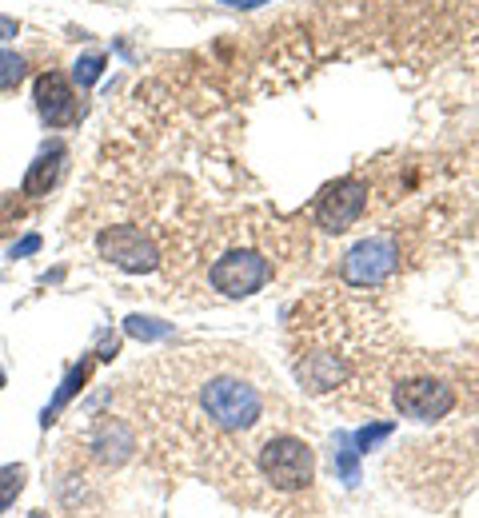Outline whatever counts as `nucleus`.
<instances>
[{
  "label": "nucleus",
  "mask_w": 479,
  "mask_h": 518,
  "mask_svg": "<svg viewBox=\"0 0 479 518\" xmlns=\"http://www.w3.org/2000/svg\"><path fill=\"white\" fill-rule=\"evenodd\" d=\"M8 36H16V20L12 16H0V40H8Z\"/></svg>",
  "instance_id": "412c9836"
},
{
  "label": "nucleus",
  "mask_w": 479,
  "mask_h": 518,
  "mask_svg": "<svg viewBox=\"0 0 479 518\" xmlns=\"http://www.w3.org/2000/svg\"><path fill=\"white\" fill-rule=\"evenodd\" d=\"M100 72H104V56H100V52H88V56H80V60L72 64V80H76L80 88H92V84L100 80Z\"/></svg>",
  "instance_id": "dca6fc26"
},
{
  "label": "nucleus",
  "mask_w": 479,
  "mask_h": 518,
  "mask_svg": "<svg viewBox=\"0 0 479 518\" xmlns=\"http://www.w3.org/2000/svg\"><path fill=\"white\" fill-rule=\"evenodd\" d=\"M24 56H16V52H8V48H0V92H8V88H16L20 80H24Z\"/></svg>",
  "instance_id": "f3484780"
},
{
  "label": "nucleus",
  "mask_w": 479,
  "mask_h": 518,
  "mask_svg": "<svg viewBox=\"0 0 479 518\" xmlns=\"http://www.w3.org/2000/svg\"><path fill=\"white\" fill-rule=\"evenodd\" d=\"M28 518H48V515H44V511H32V515H28Z\"/></svg>",
  "instance_id": "5701e85b"
},
{
  "label": "nucleus",
  "mask_w": 479,
  "mask_h": 518,
  "mask_svg": "<svg viewBox=\"0 0 479 518\" xmlns=\"http://www.w3.org/2000/svg\"><path fill=\"white\" fill-rule=\"evenodd\" d=\"M0 387H4V371H0Z\"/></svg>",
  "instance_id": "b1692460"
},
{
  "label": "nucleus",
  "mask_w": 479,
  "mask_h": 518,
  "mask_svg": "<svg viewBox=\"0 0 479 518\" xmlns=\"http://www.w3.org/2000/svg\"><path fill=\"white\" fill-rule=\"evenodd\" d=\"M208 279H212V287H216L220 295H228V299H248V295H256V291L272 279V259L240 248V252H228V256L216 259L212 271H208Z\"/></svg>",
  "instance_id": "7ed1b4c3"
},
{
  "label": "nucleus",
  "mask_w": 479,
  "mask_h": 518,
  "mask_svg": "<svg viewBox=\"0 0 479 518\" xmlns=\"http://www.w3.org/2000/svg\"><path fill=\"white\" fill-rule=\"evenodd\" d=\"M124 331H128L132 339H140V343H152V339H164V335H172V327H168V323H160V319H148V315H128V319H124Z\"/></svg>",
  "instance_id": "4468645a"
},
{
  "label": "nucleus",
  "mask_w": 479,
  "mask_h": 518,
  "mask_svg": "<svg viewBox=\"0 0 479 518\" xmlns=\"http://www.w3.org/2000/svg\"><path fill=\"white\" fill-rule=\"evenodd\" d=\"M392 431H396V423H376V427L356 431V435H352V443H356V451H360V455H368V451H376Z\"/></svg>",
  "instance_id": "a211bd4d"
},
{
  "label": "nucleus",
  "mask_w": 479,
  "mask_h": 518,
  "mask_svg": "<svg viewBox=\"0 0 479 518\" xmlns=\"http://www.w3.org/2000/svg\"><path fill=\"white\" fill-rule=\"evenodd\" d=\"M96 451H100L104 459H124V455L132 451L128 427H124V423H104L100 435H96Z\"/></svg>",
  "instance_id": "ddd939ff"
},
{
  "label": "nucleus",
  "mask_w": 479,
  "mask_h": 518,
  "mask_svg": "<svg viewBox=\"0 0 479 518\" xmlns=\"http://www.w3.org/2000/svg\"><path fill=\"white\" fill-rule=\"evenodd\" d=\"M344 379H348V363H344L340 355H332V351H316V355H308V359L300 363V383H304L312 395H324V391L340 387Z\"/></svg>",
  "instance_id": "9d476101"
},
{
  "label": "nucleus",
  "mask_w": 479,
  "mask_h": 518,
  "mask_svg": "<svg viewBox=\"0 0 479 518\" xmlns=\"http://www.w3.org/2000/svg\"><path fill=\"white\" fill-rule=\"evenodd\" d=\"M96 252H100V259H108L112 267L132 271V275H144V271L160 267L156 244L144 232H136V228H104L96 236Z\"/></svg>",
  "instance_id": "423d86ee"
},
{
  "label": "nucleus",
  "mask_w": 479,
  "mask_h": 518,
  "mask_svg": "<svg viewBox=\"0 0 479 518\" xmlns=\"http://www.w3.org/2000/svg\"><path fill=\"white\" fill-rule=\"evenodd\" d=\"M208 419L224 431H248L256 427V419L264 415V399L252 383L236 379V375H216L204 383V395H200Z\"/></svg>",
  "instance_id": "f257e3e1"
},
{
  "label": "nucleus",
  "mask_w": 479,
  "mask_h": 518,
  "mask_svg": "<svg viewBox=\"0 0 479 518\" xmlns=\"http://www.w3.org/2000/svg\"><path fill=\"white\" fill-rule=\"evenodd\" d=\"M32 96H36V112L48 128H72L80 120V96H76L68 76H60V72L36 76Z\"/></svg>",
  "instance_id": "6e6552de"
},
{
  "label": "nucleus",
  "mask_w": 479,
  "mask_h": 518,
  "mask_svg": "<svg viewBox=\"0 0 479 518\" xmlns=\"http://www.w3.org/2000/svg\"><path fill=\"white\" fill-rule=\"evenodd\" d=\"M40 248V236H28V240H20L16 248H12V259H20V256H32Z\"/></svg>",
  "instance_id": "aec40b11"
},
{
  "label": "nucleus",
  "mask_w": 479,
  "mask_h": 518,
  "mask_svg": "<svg viewBox=\"0 0 479 518\" xmlns=\"http://www.w3.org/2000/svg\"><path fill=\"white\" fill-rule=\"evenodd\" d=\"M332 467H336V475H340V479H344L348 487H356V483H360V451H356L352 435H336Z\"/></svg>",
  "instance_id": "f8f14e48"
},
{
  "label": "nucleus",
  "mask_w": 479,
  "mask_h": 518,
  "mask_svg": "<svg viewBox=\"0 0 479 518\" xmlns=\"http://www.w3.org/2000/svg\"><path fill=\"white\" fill-rule=\"evenodd\" d=\"M116 351H120V335L100 331V335H96V351H92V355H96V359H112Z\"/></svg>",
  "instance_id": "6ab92c4d"
},
{
  "label": "nucleus",
  "mask_w": 479,
  "mask_h": 518,
  "mask_svg": "<svg viewBox=\"0 0 479 518\" xmlns=\"http://www.w3.org/2000/svg\"><path fill=\"white\" fill-rule=\"evenodd\" d=\"M228 8H260V4H272V0H220Z\"/></svg>",
  "instance_id": "4be33fe9"
},
{
  "label": "nucleus",
  "mask_w": 479,
  "mask_h": 518,
  "mask_svg": "<svg viewBox=\"0 0 479 518\" xmlns=\"http://www.w3.org/2000/svg\"><path fill=\"white\" fill-rule=\"evenodd\" d=\"M392 403H396V411H400L404 419H412V423H436V419H444V415L456 407V395H452V387L440 383V379H412V383H400V387H396Z\"/></svg>",
  "instance_id": "0eeeda50"
},
{
  "label": "nucleus",
  "mask_w": 479,
  "mask_h": 518,
  "mask_svg": "<svg viewBox=\"0 0 479 518\" xmlns=\"http://www.w3.org/2000/svg\"><path fill=\"white\" fill-rule=\"evenodd\" d=\"M260 471L276 491H300L316 475V451L296 435H276L260 447Z\"/></svg>",
  "instance_id": "f03ea898"
},
{
  "label": "nucleus",
  "mask_w": 479,
  "mask_h": 518,
  "mask_svg": "<svg viewBox=\"0 0 479 518\" xmlns=\"http://www.w3.org/2000/svg\"><path fill=\"white\" fill-rule=\"evenodd\" d=\"M92 367H96V355H84L76 367H68V375H64V383L56 387V395H52V403L44 407V415H40V427H52L56 423V415L84 391V383L92 379Z\"/></svg>",
  "instance_id": "9b49d317"
},
{
  "label": "nucleus",
  "mask_w": 479,
  "mask_h": 518,
  "mask_svg": "<svg viewBox=\"0 0 479 518\" xmlns=\"http://www.w3.org/2000/svg\"><path fill=\"white\" fill-rule=\"evenodd\" d=\"M396 263H400V244L392 236H372V240H360L344 256L340 275L352 287H376V283H384L396 271Z\"/></svg>",
  "instance_id": "39448f33"
},
{
  "label": "nucleus",
  "mask_w": 479,
  "mask_h": 518,
  "mask_svg": "<svg viewBox=\"0 0 479 518\" xmlns=\"http://www.w3.org/2000/svg\"><path fill=\"white\" fill-rule=\"evenodd\" d=\"M20 491H24V467L20 463L0 467V515L20 499Z\"/></svg>",
  "instance_id": "2eb2a0df"
},
{
  "label": "nucleus",
  "mask_w": 479,
  "mask_h": 518,
  "mask_svg": "<svg viewBox=\"0 0 479 518\" xmlns=\"http://www.w3.org/2000/svg\"><path fill=\"white\" fill-rule=\"evenodd\" d=\"M64 164H68V148H64L60 140L44 144V148L36 152V160H32V168H28L24 184H20V192H24V196H32V200H36V196H48V192L60 184Z\"/></svg>",
  "instance_id": "1a4fd4ad"
},
{
  "label": "nucleus",
  "mask_w": 479,
  "mask_h": 518,
  "mask_svg": "<svg viewBox=\"0 0 479 518\" xmlns=\"http://www.w3.org/2000/svg\"><path fill=\"white\" fill-rule=\"evenodd\" d=\"M364 208H368V184L356 180V176H344V180H336V184H328L320 192L316 224H320V232L340 236V232H348L364 216Z\"/></svg>",
  "instance_id": "20e7f679"
}]
</instances>
